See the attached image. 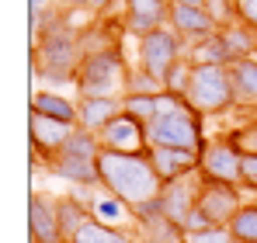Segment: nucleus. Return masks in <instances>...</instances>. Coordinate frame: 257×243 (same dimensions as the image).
Instances as JSON below:
<instances>
[{
    "label": "nucleus",
    "mask_w": 257,
    "mask_h": 243,
    "mask_svg": "<svg viewBox=\"0 0 257 243\" xmlns=\"http://www.w3.org/2000/svg\"><path fill=\"white\" fill-rule=\"evenodd\" d=\"M84 63L80 28L70 21V7H52L42 18V39L32 45V73L42 77L45 87L77 83V70Z\"/></svg>",
    "instance_id": "obj_1"
},
{
    "label": "nucleus",
    "mask_w": 257,
    "mask_h": 243,
    "mask_svg": "<svg viewBox=\"0 0 257 243\" xmlns=\"http://www.w3.org/2000/svg\"><path fill=\"white\" fill-rule=\"evenodd\" d=\"M97 184L108 195L122 198L128 208H136L143 202H153L164 191V184H160V177H157V170H153V163H150L146 153H111V150H101L97 153Z\"/></svg>",
    "instance_id": "obj_2"
},
{
    "label": "nucleus",
    "mask_w": 257,
    "mask_h": 243,
    "mask_svg": "<svg viewBox=\"0 0 257 243\" xmlns=\"http://www.w3.org/2000/svg\"><path fill=\"white\" fill-rule=\"evenodd\" d=\"M125 52L122 45H111V49H97V52H87L80 70H77V97H122V87H125Z\"/></svg>",
    "instance_id": "obj_3"
},
{
    "label": "nucleus",
    "mask_w": 257,
    "mask_h": 243,
    "mask_svg": "<svg viewBox=\"0 0 257 243\" xmlns=\"http://www.w3.org/2000/svg\"><path fill=\"white\" fill-rule=\"evenodd\" d=\"M202 122H205V115H198L184 97L181 108H174L167 115H157V122L150 125V146H171V150L202 153V146L209 143Z\"/></svg>",
    "instance_id": "obj_4"
},
{
    "label": "nucleus",
    "mask_w": 257,
    "mask_h": 243,
    "mask_svg": "<svg viewBox=\"0 0 257 243\" xmlns=\"http://www.w3.org/2000/svg\"><path fill=\"white\" fill-rule=\"evenodd\" d=\"M188 104L198 115H226L236 111V90H233V77L229 66H195L191 73V87H188Z\"/></svg>",
    "instance_id": "obj_5"
},
{
    "label": "nucleus",
    "mask_w": 257,
    "mask_h": 243,
    "mask_svg": "<svg viewBox=\"0 0 257 243\" xmlns=\"http://www.w3.org/2000/svg\"><path fill=\"white\" fill-rule=\"evenodd\" d=\"M181 59H188V42L181 39L171 25L153 28V32H146V35L136 39V63L146 66L150 73H157L160 80H164V73L171 70L174 63H181Z\"/></svg>",
    "instance_id": "obj_6"
},
{
    "label": "nucleus",
    "mask_w": 257,
    "mask_h": 243,
    "mask_svg": "<svg viewBox=\"0 0 257 243\" xmlns=\"http://www.w3.org/2000/svg\"><path fill=\"white\" fill-rule=\"evenodd\" d=\"M198 181L205 184H236L243 181V153L226 139H209L198 153Z\"/></svg>",
    "instance_id": "obj_7"
},
{
    "label": "nucleus",
    "mask_w": 257,
    "mask_h": 243,
    "mask_svg": "<svg viewBox=\"0 0 257 243\" xmlns=\"http://www.w3.org/2000/svg\"><path fill=\"white\" fill-rule=\"evenodd\" d=\"M73 129H77V125H66V122H56V118H49V115H42V111H32V118H28L32 160L39 163V157H42V167H45L52 157H59Z\"/></svg>",
    "instance_id": "obj_8"
},
{
    "label": "nucleus",
    "mask_w": 257,
    "mask_h": 243,
    "mask_svg": "<svg viewBox=\"0 0 257 243\" xmlns=\"http://www.w3.org/2000/svg\"><path fill=\"white\" fill-rule=\"evenodd\" d=\"M97 136H101V150H111V153H146L150 150V125H143L125 111L115 122H108Z\"/></svg>",
    "instance_id": "obj_9"
},
{
    "label": "nucleus",
    "mask_w": 257,
    "mask_h": 243,
    "mask_svg": "<svg viewBox=\"0 0 257 243\" xmlns=\"http://www.w3.org/2000/svg\"><path fill=\"white\" fill-rule=\"evenodd\" d=\"M167 25L188 42V49L198 45V42H205V39H212L215 32H219V25L212 21V14L202 4H181V0H171V21Z\"/></svg>",
    "instance_id": "obj_10"
},
{
    "label": "nucleus",
    "mask_w": 257,
    "mask_h": 243,
    "mask_svg": "<svg viewBox=\"0 0 257 243\" xmlns=\"http://www.w3.org/2000/svg\"><path fill=\"white\" fill-rule=\"evenodd\" d=\"M243 205H247L243 188H236V184H205L202 181V188H198V208L212 219V226H229Z\"/></svg>",
    "instance_id": "obj_11"
},
{
    "label": "nucleus",
    "mask_w": 257,
    "mask_h": 243,
    "mask_svg": "<svg viewBox=\"0 0 257 243\" xmlns=\"http://www.w3.org/2000/svg\"><path fill=\"white\" fill-rule=\"evenodd\" d=\"M28 240L32 243H66L63 229H59V212H56V198L49 195H32L28 198Z\"/></svg>",
    "instance_id": "obj_12"
},
{
    "label": "nucleus",
    "mask_w": 257,
    "mask_h": 243,
    "mask_svg": "<svg viewBox=\"0 0 257 243\" xmlns=\"http://www.w3.org/2000/svg\"><path fill=\"white\" fill-rule=\"evenodd\" d=\"M198 188H202L198 174H188V177H181V181L164 184V191H160L164 215H167L171 222H177L181 229H184L188 215H191V212H195V205H198Z\"/></svg>",
    "instance_id": "obj_13"
},
{
    "label": "nucleus",
    "mask_w": 257,
    "mask_h": 243,
    "mask_svg": "<svg viewBox=\"0 0 257 243\" xmlns=\"http://www.w3.org/2000/svg\"><path fill=\"white\" fill-rule=\"evenodd\" d=\"M171 21V0H125V32L132 39L153 32V28H164Z\"/></svg>",
    "instance_id": "obj_14"
},
{
    "label": "nucleus",
    "mask_w": 257,
    "mask_h": 243,
    "mask_svg": "<svg viewBox=\"0 0 257 243\" xmlns=\"http://www.w3.org/2000/svg\"><path fill=\"white\" fill-rule=\"evenodd\" d=\"M146 157L153 163L160 184H171L181 181L188 174H198V153H188V150H171V146H150Z\"/></svg>",
    "instance_id": "obj_15"
},
{
    "label": "nucleus",
    "mask_w": 257,
    "mask_h": 243,
    "mask_svg": "<svg viewBox=\"0 0 257 243\" xmlns=\"http://www.w3.org/2000/svg\"><path fill=\"white\" fill-rule=\"evenodd\" d=\"M45 170L66 184H97V160H84L73 153H59L45 163Z\"/></svg>",
    "instance_id": "obj_16"
},
{
    "label": "nucleus",
    "mask_w": 257,
    "mask_h": 243,
    "mask_svg": "<svg viewBox=\"0 0 257 243\" xmlns=\"http://www.w3.org/2000/svg\"><path fill=\"white\" fill-rule=\"evenodd\" d=\"M77 115L84 129L101 132L108 122L122 115V97H77Z\"/></svg>",
    "instance_id": "obj_17"
},
{
    "label": "nucleus",
    "mask_w": 257,
    "mask_h": 243,
    "mask_svg": "<svg viewBox=\"0 0 257 243\" xmlns=\"http://www.w3.org/2000/svg\"><path fill=\"white\" fill-rule=\"evenodd\" d=\"M219 42H222V49H226V56H229V66L257 56V32L247 28L243 21H236V25H229V28H219Z\"/></svg>",
    "instance_id": "obj_18"
},
{
    "label": "nucleus",
    "mask_w": 257,
    "mask_h": 243,
    "mask_svg": "<svg viewBox=\"0 0 257 243\" xmlns=\"http://www.w3.org/2000/svg\"><path fill=\"white\" fill-rule=\"evenodd\" d=\"M32 111H42L56 122H66V125H80V115H77V101L56 94V90H35L32 94Z\"/></svg>",
    "instance_id": "obj_19"
},
{
    "label": "nucleus",
    "mask_w": 257,
    "mask_h": 243,
    "mask_svg": "<svg viewBox=\"0 0 257 243\" xmlns=\"http://www.w3.org/2000/svg\"><path fill=\"white\" fill-rule=\"evenodd\" d=\"M90 215L94 219H101V222H108V226H118V229H136V219H132V208H128L122 198H115V195H108L104 188H101V195H97V202L90 205Z\"/></svg>",
    "instance_id": "obj_20"
},
{
    "label": "nucleus",
    "mask_w": 257,
    "mask_h": 243,
    "mask_svg": "<svg viewBox=\"0 0 257 243\" xmlns=\"http://www.w3.org/2000/svg\"><path fill=\"white\" fill-rule=\"evenodd\" d=\"M229 77H233V90H236V108L257 104V56L243 59V63H233Z\"/></svg>",
    "instance_id": "obj_21"
},
{
    "label": "nucleus",
    "mask_w": 257,
    "mask_h": 243,
    "mask_svg": "<svg viewBox=\"0 0 257 243\" xmlns=\"http://www.w3.org/2000/svg\"><path fill=\"white\" fill-rule=\"evenodd\" d=\"M139 240L146 243H188L184 240V229L171 222L167 215H153V219H143V222H136V229H132Z\"/></svg>",
    "instance_id": "obj_22"
},
{
    "label": "nucleus",
    "mask_w": 257,
    "mask_h": 243,
    "mask_svg": "<svg viewBox=\"0 0 257 243\" xmlns=\"http://www.w3.org/2000/svg\"><path fill=\"white\" fill-rule=\"evenodd\" d=\"M136 240V233L132 229H118V226H108V222H101V219H87L84 226L77 229V236L70 243H132Z\"/></svg>",
    "instance_id": "obj_23"
},
{
    "label": "nucleus",
    "mask_w": 257,
    "mask_h": 243,
    "mask_svg": "<svg viewBox=\"0 0 257 243\" xmlns=\"http://www.w3.org/2000/svg\"><path fill=\"white\" fill-rule=\"evenodd\" d=\"M56 212H59V229H63V240L66 243L73 240L77 229L90 219V208L80 205L77 198H70V195H66V198H56Z\"/></svg>",
    "instance_id": "obj_24"
},
{
    "label": "nucleus",
    "mask_w": 257,
    "mask_h": 243,
    "mask_svg": "<svg viewBox=\"0 0 257 243\" xmlns=\"http://www.w3.org/2000/svg\"><path fill=\"white\" fill-rule=\"evenodd\" d=\"M188 59H191L195 66H229V56H226V49H222V42H219V32H215L212 39L191 45V49H188Z\"/></svg>",
    "instance_id": "obj_25"
},
{
    "label": "nucleus",
    "mask_w": 257,
    "mask_h": 243,
    "mask_svg": "<svg viewBox=\"0 0 257 243\" xmlns=\"http://www.w3.org/2000/svg\"><path fill=\"white\" fill-rule=\"evenodd\" d=\"M63 153H73V157H84V160H97V153H101V136L90 132V129H84V125H77V129L70 132Z\"/></svg>",
    "instance_id": "obj_26"
},
{
    "label": "nucleus",
    "mask_w": 257,
    "mask_h": 243,
    "mask_svg": "<svg viewBox=\"0 0 257 243\" xmlns=\"http://www.w3.org/2000/svg\"><path fill=\"white\" fill-rule=\"evenodd\" d=\"M160 90H164V80H160L157 73H150L146 66L132 63L125 70V87H122V94H160Z\"/></svg>",
    "instance_id": "obj_27"
},
{
    "label": "nucleus",
    "mask_w": 257,
    "mask_h": 243,
    "mask_svg": "<svg viewBox=\"0 0 257 243\" xmlns=\"http://www.w3.org/2000/svg\"><path fill=\"white\" fill-rule=\"evenodd\" d=\"M122 111L139 118L143 125L157 122V94H122Z\"/></svg>",
    "instance_id": "obj_28"
},
{
    "label": "nucleus",
    "mask_w": 257,
    "mask_h": 243,
    "mask_svg": "<svg viewBox=\"0 0 257 243\" xmlns=\"http://www.w3.org/2000/svg\"><path fill=\"white\" fill-rule=\"evenodd\" d=\"M229 229H233V236L240 243H257V198H250L236 212V219L229 222Z\"/></svg>",
    "instance_id": "obj_29"
},
{
    "label": "nucleus",
    "mask_w": 257,
    "mask_h": 243,
    "mask_svg": "<svg viewBox=\"0 0 257 243\" xmlns=\"http://www.w3.org/2000/svg\"><path fill=\"white\" fill-rule=\"evenodd\" d=\"M191 73H195V63L191 59H181V63H174L171 70L164 73V90H171V94H188V87H191Z\"/></svg>",
    "instance_id": "obj_30"
},
{
    "label": "nucleus",
    "mask_w": 257,
    "mask_h": 243,
    "mask_svg": "<svg viewBox=\"0 0 257 243\" xmlns=\"http://www.w3.org/2000/svg\"><path fill=\"white\" fill-rule=\"evenodd\" d=\"M226 139H229L240 153H257V118H243L236 129L226 132Z\"/></svg>",
    "instance_id": "obj_31"
},
{
    "label": "nucleus",
    "mask_w": 257,
    "mask_h": 243,
    "mask_svg": "<svg viewBox=\"0 0 257 243\" xmlns=\"http://www.w3.org/2000/svg\"><path fill=\"white\" fill-rule=\"evenodd\" d=\"M209 14H212V21L219 28H229V25H236L240 21V11H236V0H205L202 4Z\"/></svg>",
    "instance_id": "obj_32"
},
{
    "label": "nucleus",
    "mask_w": 257,
    "mask_h": 243,
    "mask_svg": "<svg viewBox=\"0 0 257 243\" xmlns=\"http://www.w3.org/2000/svg\"><path fill=\"white\" fill-rule=\"evenodd\" d=\"M188 243H240L233 236L229 226H205V229H195V233H184Z\"/></svg>",
    "instance_id": "obj_33"
},
{
    "label": "nucleus",
    "mask_w": 257,
    "mask_h": 243,
    "mask_svg": "<svg viewBox=\"0 0 257 243\" xmlns=\"http://www.w3.org/2000/svg\"><path fill=\"white\" fill-rule=\"evenodd\" d=\"M240 188L257 195V153H243V181H240Z\"/></svg>",
    "instance_id": "obj_34"
},
{
    "label": "nucleus",
    "mask_w": 257,
    "mask_h": 243,
    "mask_svg": "<svg viewBox=\"0 0 257 243\" xmlns=\"http://www.w3.org/2000/svg\"><path fill=\"white\" fill-rule=\"evenodd\" d=\"M236 11H240V21L257 32V0H236Z\"/></svg>",
    "instance_id": "obj_35"
},
{
    "label": "nucleus",
    "mask_w": 257,
    "mask_h": 243,
    "mask_svg": "<svg viewBox=\"0 0 257 243\" xmlns=\"http://www.w3.org/2000/svg\"><path fill=\"white\" fill-rule=\"evenodd\" d=\"M52 4H56V0H28V14H35V18H45V14L52 11Z\"/></svg>",
    "instance_id": "obj_36"
},
{
    "label": "nucleus",
    "mask_w": 257,
    "mask_h": 243,
    "mask_svg": "<svg viewBox=\"0 0 257 243\" xmlns=\"http://www.w3.org/2000/svg\"><path fill=\"white\" fill-rule=\"evenodd\" d=\"M118 0H84V7L87 11H94V14H104L108 7H115Z\"/></svg>",
    "instance_id": "obj_37"
},
{
    "label": "nucleus",
    "mask_w": 257,
    "mask_h": 243,
    "mask_svg": "<svg viewBox=\"0 0 257 243\" xmlns=\"http://www.w3.org/2000/svg\"><path fill=\"white\" fill-rule=\"evenodd\" d=\"M181 4H205V0H181Z\"/></svg>",
    "instance_id": "obj_38"
},
{
    "label": "nucleus",
    "mask_w": 257,
    "mask_h": 243,
    "mask_svg": "<svg viewBox=\"0 0 257 243\" xmlns=\"http://www.w3.org/2000/svg\"><path fill=\"white\" fill-rule=\"evenodd\" d=\"M132 243H146V240H139V236H136V240H132Z\"/></svg>",
    "instance_id": "obj_39"
},
{
    "label": "nucleus",
    "mask_w": 257,
    "mask_h": 243,
    "mask_svg": "<svg viewBox=\"0 0 257 243\" xmlns=\"http://www.w3.org/2000/svg\"><path fill=\"white\" fill-rule=\"evenodd\" d=\"M254 198H257V195H254Z\"/></svg>",
    "instance_id": "obj_40"
}]
</instances>
